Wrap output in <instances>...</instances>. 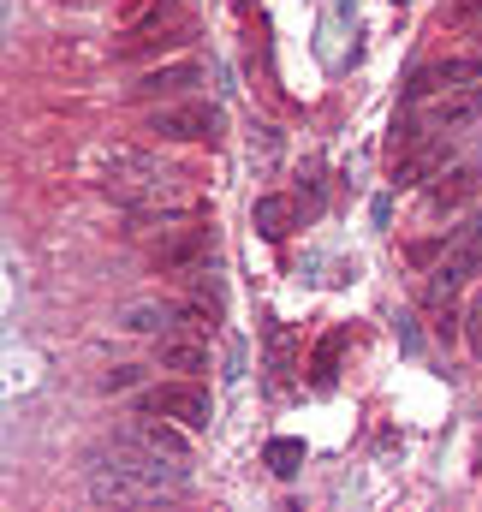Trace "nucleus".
Listing matches in <instances>:
<instances>
[{"label":"nucleus","instance_id":"f257e3e1","mask_svg":"<svg viewBox=\"0 0 482 512\" xmlns=\"http://www.w3.org/2000/svg\"><path fill=\"white\" fill-rule=\"evenodd\" d=\"M96 161H102V185L120 197L125 209H137V215H161V221L191 215V191H185L179 173L161 167L155 155H143V149H131V143H114V149H102Z\"/></svg>","mask_w":482,"mask_h":512},{"label":"nucleus","instance_id":"f03ea898","mask_svg":"<svg viewBox=\"0 0 482 512\" xmlns=\"http://www.w3.org/2000/svg\"><path fill=\"white\" fill-rule=\"evenodd\" d=\"M137 411L167 417V423H185V429H209V417H215L209 387H197L191 376H185V382H161V387H149V393H137Z\"/></svg>","mask_w":482,"mask_h":512},{"label":"nucleus","instance_id":"7ed1b4c3","mask_svg":"<svg viewBox=\"0 0 482 512\" xmlns=\"http://www.w3.org/2000/svg\"><path fill=\"white\" fill-rule=\"evenodd\" d=\"M209 251H215V233L209 227H197V221H161V239L149 245V262L167 268V274H185V268H197Z\"/></svg>","mask_w":482,"mask_h":512},{"label":"nucleus","instance_id":"20e7f679","mask_svg":"<svg viewBox=\"0 0 482 512\" xmlns=\"http://www.w3.org/2000/svg\"><path fill=\"white\" fill-rule=\"evenodd\" d=\"M149 131L155 137H167V143H215L221 137V108L215 102H167V108H155L149 114Z\"/></svg>","mask_w":482,"mask_h":512},{"label":"nucleus","instance_id":"39448f33","mask_svg":"<svg viewBox=\"0 0 482 512\" xmlns=\"http://www.w3.org/2000/svg\"><path fill=\"white\" fill-rule=\"evenodd\" d=\"M161 495V483L155 477H143V471H131V465H114V459H96V471H90V501H114V507H143V501H155Z\"/></svg>","mask_w":482,"mask_h":512},{"label":"nucleus","instance_id":"423d86ee","mask_svg":"<svg viewBox=\"0 0 482 512\" xmlns=\"http://www.w3.org/2000/svg\"><path fill=\"white\" fill-rule=\"evenodd\" d=\"M477 78H482V60H477V54L435 60V66L411 72V84H405V108H423V102H435L441 90H459V84H477Z\"/></svg>","mask_w":482,"mask_h":512},{"label":"nucleus","instance_id":"0eeeda50","mask_svg":"<svg viewBox=\"0 0 482 512\" xmlns=\"http://www.w3.org/2000/svg\"><path fill=\"white\" fill-rule=\"evenodd\" d=\"M155 358H161V370H179V376H203V370H209V340H203V334H191V328L179 322V328L155 334Z\"/></svg>","mask_w":482,"mask_h":512},{"label":"nucleus","instance_id":"6e6552de","mask_svg":"<svg viewBox=\"0 0 482 512\" xmlns=\"http://www.w3.org/2000/svg\"><path fill=\"white\" fill-rule=\"evenodd\" d=\"M482 268V251H465V245H447V256H441V268L429 274V310H441V304H453V292L459 286H471V274Z\"/></svg>","mask_w":482,"mask_h":512},{"label":"nucleus","instance_id":"1a4fd4ad","mask_svg":"<svg viewBox=\"0 0 482 512\" xmlns=\"http://www.w3.org/2000/svg\"><path fill=\"white\" fill-rule=\"evenodd\" d=\"M482 114V84H459V90H441L435 102H429V131H459V126H471Z\"/></svg>","mask_w":482,"mask_h":512},{"label":"nucleus","instance_id":"9d476101","mask_svg":"<svg viewBox=\"0 0 482 512\" xmlns=\"http://www.w3.org/2000/svg\"><path fill=\"white\" fill-rule=\"evenodd\" d=\"M191 84H203V66H197V60H179V66H155V72H143V78L131 84V96H137V102H155V96L173 102V96H185Z\"/></svg>","mask_w":482,"mask_h":512},{"label":"nucleus","instance_id":"9b49d317","mask_svg":"<svg viewBox=\"0 0 482 512\" xmlns=\"http://www.w3.org/2000/svg\"><path fill=\"white\" fill-rule=\"evenodd\" d=\"M179 304H167V298H137V304H125L120 310V328L131 334H167V328H179Z\"/></svg>","mask_w":482,"mask_h":512},{"label":"nucleus","instance_id":"f8f14e48","mask_svg":"<svg viewBox=\"0 0 482 512\" xmlns=\"http://www.w3.org/2000/svg\"><path fill=\"white\" fill-rule=\"evenodd\" d=\"M477 191H482V167H453V173L429 191V209H435V215H453V209H465Z\"/></svg>","mask_w":482,"mask_h":512},{"label":"nucleus","instance_id":"ddd939ff","mask_svg":"<svg viewBox=\"0 0 482 512\" xmlns=\"http://www.w3.org/2000/svg\"><path fill=\"white\" fill-rule=\"evenodd\" d=\"M120 435H131V441H143V447H155V453H173V459H185V441L167 429V417H137V423H125Z\"/></svg>","mask_w":482,"mask_h":512},{"label":"nucleus","instance_id":"4468645a","mask_svg":"<svg viewBox=\"0 0 482 512\" xmlns=\"http://www.w3.org/2000/svg\"><path fill=\"white\" fill-rule=\"evenodd\" d=\"M256 233L262 239H286L292 233V197H262L256 203Z\"/></svg>","mask_w":482,"mask_h":512},{"label":"nucleus","instance_id":"2eb2a0df","mask_svg":"<svg viewBox=\"0 0 482 512\" xmlns=\"http://www.w3.org/2000/svg\"><path fill=\"white\" fill-rule=\"evenodd\" d=\"M268 465H274V477H292L298 465H304V441H268Z\"/></svg>","mask_w":482,"mask_h":512},{"label":"nucleus","instance_id":"dca6fc26","mask_svg":"<svg viewBox=\"0 0 482 512\" xmlns=\"http://www.w3.org/2000/svg\"><path fill=\"white\" fill-rule=\"evenodd\" d=\"M334 358H340V334H328L316 352V387H334Z\"/></svg>","mask_w":482,"mask_h":512},{"label":"nucleus","instance_id":"f3484780","mask_svg":"<svg viewBox=\"0 0 482 512\" xmlns=\"http://www.w3.org/2000/svg\"><path fill=\"white\" fill-rule=\"evenodd\" d=\"M465 346L482 358V292L471 298V310H465Z\"/></svg>","mask_w":482,"mask_h":512},{"label":"nucleus","instance_id":"a211bd4d","mask_svg":"<svg viewBox=\"0 0 482 512\" xmlns=\"http://www.w3.org/2000/svg\"><path fill=\"white\" fill-rule=\"evenodd\" d=\"M447 245H465V251H482V209L471 215V221H465V227H459V233H453V239H447Z\"/></svg>","mask_w":482,"mask_h":512}]
</instances>
